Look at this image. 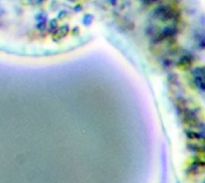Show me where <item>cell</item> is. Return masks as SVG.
Segmentation results:
<instances>
[{"mask_svg":"<svg viewBox=\"0 0 205 183\" xmlns=\"http://www.w3.org/2000/svg\"><path fill=\"white\" fill-rule=\"evenodd\" d=\"M195 80L200 88L205 89V68H200L195 74Z\"/></svg>","mask_w":205,"mask_h":183,"instance_id":"1","label":"cell"}]
</instances>
